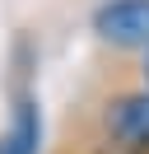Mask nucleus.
I'll use <instances>...</instances> for the list:
<instances>
[{"label":"nucleus","mask_w":149,"mask_h":154,"mask_svg":"<svg viewBox=\"0 0 149 154\" xmlns=\"http://www.w3.org/2000/svg\"><path fill=\"white\" fill-rule=\"evenodd\" d=\"M89 28L112 51H149V0H102L89 14Z\"/></svg>","instance_id":"f257e3e1"},{"label":"nucleus","mask_w":149,"mask_h":154,"mask_svg":"<svg viewBox=\"0 0 149 154\" xmlns=\"http://www.w3.org/2000/svg\"><path fill=\"white\" fill-rule=\"evenodd\" d=\"M0 154H42V103L33 89H19L9 126L0 131Z\"/></svg>","instance_id":"f03ea898"},{"label":"nucleus","mask_w":149,"mask_h":154,"mask_svg":"<svg viewBox=\"0 0 149 154\" xmlns=\"http://www.w3.org/2000/svg\"><path fill=\"white\" fill-rule=\"evenodd\" d=\"M140 89H149V51L140 56Z\"/></svg>","instance_id":"7ed1b4c3"}]
</instances>
